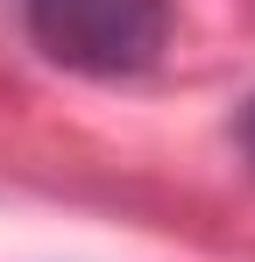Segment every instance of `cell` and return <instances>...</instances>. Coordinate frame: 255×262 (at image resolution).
<instances>
[{"mask_svg": "<svg viewBox=\"0 0 255 262\" xmlns=\"http://www.w3.org/2000/svg\"><path fill=\"white\" fill-rule=\"evenodd\" d=\"M234 149H241V163L255 170V99L241 106V114H234Z\"/></svg>", "mask_w": 255, "mask_h": 262, "instance_id": "2", "label": "cell"}, {"mask_svg": "<svg viewBox=\"0 0 255 262\" xmlns=\"http://www.w3.org/2000/svg\"><path fill=\"white\" fill-rule=\"evenodd\" d=\"M170 0H22L29 43L78 78H142L170 43Z\"/></svg>", "mask_w": 255, "mask_h": 262, "instance_id": "1", "label": "cell"}]
</instances>
